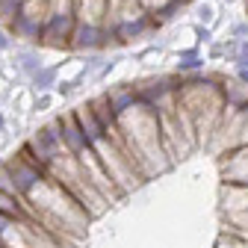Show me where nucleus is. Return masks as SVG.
Here are the masks:
<instances>
[{"instance_id":"423d86ee","label":"nucleus","mask_w":248,"mask_h":248,"mask_svg":"<svg viewBox=\"0 0 248 248\" xmlns=\"http://www.w3.org/2000/svg\"><path fill=\"white\" fill-rule=\"evenodd\" d=\"M9 53L15 56V65L21 68L24 80H30V77H33V74L45 65V62H42V53H39V47H36V45H21V47L15 45Z\"/></svg>"},{"instance_id":"4468645a","label":"nucleus","mask_w":248,"mask_h":248,"mask_svg":"<svg viewBox=\"0 0 248 248\" xmlns=\"http://www.w3.org/2000/svg\"><path fill=\"white\" fill-rule=\"evenodd\" d=\"M228 39H248V21H236V24H231Z\"/></svg>"},{"instance_id":"0eeeda50","label":"nucleus","mask_w":248,"mask_h":248,"mask_svg":"<svg viewBox=\"0 0 248 248\" xmlns=\"http://www.w3.org/2000/svg\"><path fill=\"white\" fill-rule=\"evenodd\" d=\"M71 112H74V118H77V124H80V130H83V136H86V142H89V145L95 142L98 136H104V127H101V121L95 118V112H92L89 101L77 104Z\"/></svg>"},{"instance_id":"dca6fc26","label":"nucleus","mask_w":248,"mask_h":248,"mask_svg":"<svg viewBox=\"0 0 248 248\" xmlns=\"http://www.w3.org/2000/svg\"><path fill=\"white\" fill-rule=\"evenodd\" d=\"M6 127H9V115H6L3 107H0V136H6Z\"/></svg>"},{"instance_id":"f3484780","label":"nucleus","mask_w":248,"mask_h":248,"mask_svg":"<svg viewBox=\"0 0 248 248\" xmlns=\"http://www.w3.org/2000/svg\"><path fill=\"white\" fill-rule=\"evenodd\" d=\"M236 80H242L248 86V68H236Z\"/></svg>"},{"instance_id":"f257e3e1","label":"nucleus","mask_w":248,"mask_h":248,"mask_svg":"<svg viewBox=\"0 0 248 248\" xmlns=\"http://www.w3.org/2000/svg\"><path fill=\"white\" fill-rule=\"evenodd\" d=\"M92 151L98 154V160H101V166L107 169V174L112 177V183L118 186V192L127 198L133 189H139V186L145 183V177H142V171L136 169V163L127 157V151H124L121 145H115V142H109L107 136H98L95 142H92Z\"/></svg>"},{"instance_id":"f03ea898","label":"nucleus","mask_w":248,"mask_h":248,"mask_svg":"<svg viewBox=\"0 0 248 248\" xmlns=\"http://www.w3.org/2000/svg\"><path fill=\"white\" fill-rule=\"evenodd\" d=\"M74 157H77V163H80V171H83V177L92 183V186H95V189L109 201V204H115V201H121L124 195L118 192V186L112 183V177L107 174V169L101 166V160H98V154L95 151H92V145H83L77 154H74Z\"/></svg>"},{"instance_id":"9b49d317","label":"nucleus","mask_w":248,"mask_h":248,"mask_svg":"<svg viewBox=\"0 0 248 248\" xmlns=\"http://www.w3.org/2000/svg\"><path fill=\"white\" fill-rule=\"evenodd\" d=\"M163 59H166V50L163 47H148V50L139 53V62H142L145 68H160Z\"/></svg>"},{"instance_id":"9d476101","label":"nucleus","mask_w":248,"mask_h":248,"mask_svg":"<svg viewBox=\"0 0 248 248\" xmlns=\"http://www.w3.org/2000/svg\"><path fill=\"white\" fill-rule=\"evenodd\" d=\"M0 213H3V216H9V219H27L21 198H15V195H6V192H0Z\"/></svg>"},{"instance_id":"f8f14e48","label":"nucleus","mask_w":248,"mask_h":248,"mask_svg":"<svg viewBox=\"0 0 248 248\" xmlns=\"http://www.w3.org/2000/svg\"><path fill=\"white\" fill-rule=\"evenodd\" d=\"M56 101H59L56 92H39V95H36V115H47Z\"/></svg>"},{"instance_id":"ddd939ff","label":"nucleus","mask_w":248,"mask_h":248,"mask_svg":"<svg viewBox=\"0 0 248 248\" xmlns=\"http://www.w3.org/2000/svg\"><path fill=\"white\" fill-rule=\"evenodd\" d=\"M216 21V6L210 3V0H204V3L198 6V24H204V27H210Z\"/></svg>"},{"instance_id":"39448f33","label":"nucleus","mask_w":248,"mask_h":248,"mask_svg":"<svg viewBox=\"0 0 248 248\" xmlns=\"http://www.w3.org/2000/svg\"><path fill=\"white\" fill-rule=\"evenodd\" d=\"M56 118H59V133H62V145H65V148H68L71 154H77V151H80L83 145H89L71 109H68V112H62V115H56Z\"/></svg>"},{"instance_id":"20e7f679","label":"nucleus","mask_w":248,"mask_h":248,"mask_svg":"<svg viewBox=\"0 0 248 248\" xmlns=\"http://www.w3.org/2000/svg\"><path fill=\"white\" fill-rule=\"evenodd\" d=\"M207 68V56L198 50V45L180 47L174 53V74H198Z\"/></svg>"},{"instance_id":"2eb2a0df","label":"nucleus","mask_w":248,"mask_h":248,"mask_svg":"<svg viewBox=\"0 0 248 248\" xmlns=\"http://www.w3.org/2000/svg\"><path fill=\"white\" fill-rule=\"evenodd\" d=\"M239 145H248V104L242 107V133H239Z\"/></svg>"},{"instance_id":"6e6552de","label":"nucleus","mask_w":248,"mask_h":248,"mask_svg":"<svg viewBox=\"0 0 248 248\" xmlns=\"http://www.w3.org/2000/svg\"><path fill=\"white\" fill-rule=\"evenodd\" d=\"M27 83H30V89H33L36 95H39V92H53L56 83H59V68L56 65H42Z\"/></svg>"},{"instance_id":"7ed1b4c3","label":"nucleus","mask_w":248,"mask_h":248,"mask_svg":"<svg viewBox=\"0 0 248 248\" xmlns=\"http://www.w3.org/2000/svg\"><path fill=\"white\" fill-rule=\"evenodd\" d=\"M219 171H222V183L248 186V145H236L219 154Z\"/></svg>"},{"instance_id":"1a4fd4ad","label":"nucleus","mask_w":248,"mask_h":248,"mask_svg":"<svg viewBox=\"0 0 248 248\" xmlns=\"http://www.w3.org/2000/svg\"><path fill=\"white\" fill-rule=\"evenodd\" d=\"M222 95L228 104L233 107H245L248 104V86L242 80H231V77H222Z\"/></svg>"}]
</instances>
